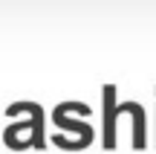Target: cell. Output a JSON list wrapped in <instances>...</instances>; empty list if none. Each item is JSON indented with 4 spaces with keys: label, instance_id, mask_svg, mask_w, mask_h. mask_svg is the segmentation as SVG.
Returning a JSON list of instances; mask_svg holds the SVG:
<instances>
[{
    "label": "cell",
    "instance_id": "1",
    "mask_svg": "<svg viewBox=\"0 0 156 154\" xmlns=\"http://www.w3.org/2000/svg\"><path fill=\"white\" fill-rule=\"evenodd\" d=\"M113 96H116V87L107 85L104 87V148H116V105H113Z\"/></svg>",
    "mask_w": 156,
    "mask_h": 154
},
{
    "label": "cell",
    "instance_id": "2",
    "mask_svg": "<svg viewBox=\"0 0 156 154\" xmlns=\"http://www.w3.org/2000/svg\"><path fill=\"white\" fill-rule=\"evenodd\" d=\"M119 111H130L133 114V148H145V111H142L139 102H122L116 105Z\"/></svg>",
    "mask_w": 156,
    "mask_h": 154
}]
</instances>
